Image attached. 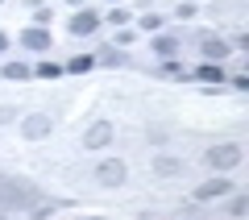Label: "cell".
I'll return each instance as SVG.
<instances>
[{"instance_id":"6da1fadb","label":"cell","mask_w":249,"mask_h":220,"mask_svg":"<svg viewBox=\"0 0 249 220\" xmlns=\"http://www.w3.org/2000/svg\"><path fill=\"white\" fill-rule=\"evenodd\" d=\"M204 162L212 170H237L241 162H245V146H241V141H220V146H212V150L204 154Z\"/></svg>"},{"instance_id":"7a4b0ae2","label":"cell","mask_w":249,"mask_h":220,"mask_svg":"<svg viewBox=\"0 0 249 220\" xmlns=\"http://www.w3.org/2000/svg\"><path fill=\"white\" fill-rule=\"evenodd\" d=\"M42 195L25 183H9V179H0V208H34Z\"/></svg>"},{"instance_id":"3957f363","label":"cell","mask_w":249,"mask_h":220,"mask_svg":"<svg viewBox=\"0 0 249 220\" xmlns=\"http://www.w3.org/2000/svg\"><path fill=\"white\" fill-rule=\"evenodd\" d=\"M50 129H54L50 112H25V116H21V137H25V141H42V137H50Z\"/></svg>"},{"instance_id":"277c9868","label":"cell","mask_w":249,"mask_h":220,"mask_svg":"<svg viewBox=\"0 0 249 220\" xmlns=\"http://www.w3.org/2000/svg\"><path fill=\"white\" fill-rule=\"evenodd\" d=\"M124 179H129V166H124L121 158H108V162H100V166H96V183L108 187V191H112V187H121Z\"/></svg>"},{"instance_id":"5b68a950","label":"cell","mask_w":249,"mask_h":220,"mask_svg":"<svg viewBox=\"0 0 249 220\" xmlns=\"http://www.w3.org/2000/svg\"><path fill=\"white\" fill-rule=\"evenodd\" d=\"M112 137H116L112 121H96L88 133H83V150H104V146H112Z\"/></svg>"},{"instance_id":"8992f818","label":"cell","mask_w":249,"mask_h":220,"mask_svg":"<svg viewBox=\"0 0 249 220\" xmlns=\"http://www.w3.org/2000/svg\"><path fill=\"white\" fill-rule=\"evenodd\" d=\"M100 25H104V13H96V9L71 13V34H75V37H88V34H96Z\"/></svg>"},{"instance_id":"52a82bcc","label":"cell","mask_w":249,"mask_h":220,"mask_svg":"<svg viewBox=\"0 0 249 220\" xmlns=\"http://www.w3.org/2000/svg\"><path fill=\"white\" fill-rule=\"evenodd\" d=\"M199 54H204V62H224L232 54V46L224 37H216V34H204L199 37Z\"/></svg>"},{"instance_id":"ba28073f","label":"cell","mask_w":249,"mask_h":220,"mask_svg":"<svg viewBox=\"0 0 249 220\" xmlns=\"http://www.w3.org/2000/svg\"><path fill=\"white\" fill-rule=\"evenodd\" d=\"M21 46H25V50H50V46H54V34H50V29L29 25L25 34H21Z\"/></svg>"},{"instance_id":"9c48e42d","label":"cell","mask_w":249,"mask_h":220,"mask_svg":"<svg viewBox=\"0 0 249 220\" xmlns=\"http://www.w3.org/2000/svg\"><path fill=\"white\" fill-rule=\"evenodd\" d=\"M229 191H232V179H208V183L196 187V200H220Z\"/></svg>"},{"instance_id":"30bf717a","label":"cell","mask_w":249,"mask_h":220,"mask_svg":"<svg viewBox=\"0 0 249 220\" xmlns=\"http://www.w3.org/2000/svg\"><path fill=\"white\" fill-rule=\"evenodd\" d=\"M196 79H204V83H224L229 75H224L220 62H199V67H196Z\"/></svg>"},{"instance_id":"8fae6325","label":"cell","mask_w":249,"mask_h":220,"mask_svg":"<svg viewBox=\"0 0 249 220\" xmlns=\"http://www.w3.org/2000/svg\"><path fill=\"white\" fill-rule=\"evenodd\" d=\"M150 46H154V54H158V58H175V54H178V37H170V34H158Z\"/></svg>"},{"instance_id":"7c38bea8","label":"cell","mask_w":249,"mask_h":220,"mask_svg":"<svg viewBox=\"0 0 249 220\" xmlns=\"http://www.w3.org/2000/svg\"><path fill=\"white\" fill-rule=\"evenodd\" d=\"M29 75H34V71H29L25 62H9V67H4V79H13V83H21V79H29Z\"/></svg>"},{"instance_id":"4fadbf2b","label":"cell","mask_w":249,"mask_h":220,"mask_svg":"<svg viewBox=\"0 0 249 220\" xmlns=\"http://www.w3.org/2000/svg\"><path fill=\"white\" fill-rule=\"evenodd\" d=\"M137 25H142L145 34H158V29H162V17H158V13H142V17H137Z\"/></svg>"},{"instance_id":"5bb4252c","label":"cell","mask_w":249,"mask_h":220,"mask_svg":"<svg viewBox=\"0 0 249 220\" xmlns=\"http://www.w3.org/2000/svg\"><path fill=\"white\" fill-rule=\"evenodd\" d=\"M91 62H96L91 54H75V58L67 62V71H75V75H83V71H91Z\"/></svg>"},{"instance_id":"9a60e30c","label":"cell","mask_w":249,"mask_h":220,"mask_svg":"<svg viewBox=\"0 0 249 220\" xmlns=\"http://www.w3.org/2000/svg\"><path fill=\"white\" fill-rule=\"evenodd\" d=\"M229 212H232V216H237V220H245V212H249V195H232Z\"/></svg>"},{"instance_id":"2e32d148","label":"cell","mask_w":249,"mask_h":220,"mask_svg":"<svg viewBox=\"0 0 249 220\" xmlns=\"http://www.w3.org/2000/svg\"><path fill=\"white\" fill-rule=\"evenodd\" d=\"M58 75H62L58 62H42V67H37V79H58Z\"/></svg>"},{"instance_id":"e0dca14e","label":"cell","mask_w":249,"mask_h":220,"mask_svg":"<svg viewBox=\"0 0 249 220\" xmlns=\"http://www.w3.org/2000/svg\"><path fill=\"white\" fill-rule=\"evenodd\" d=\"M104 21H108V25H124V21H129V13H124V9H112V13H104Z\"/></svg>"},{"instance_id":"ac0fdd59","label":"cell","mask_w":249,"mask_h":220,"mask_svg":"<svg viewBox=\"0 0 249 220\" xmlns=\"http://www.w3.org/2000/svg\"><path fill=\"white\" fill-rule=\"evenodd\" d=\"M154 170H158V175H175L178 162H175V158H158V166H154Z\"/></svg>"},{"instance_id":"d6986e66","label":"cell","mask_w":249,"mask_h":220,"mask_svg":"<svg viewBox=\"0 0 249 220\" xmlns=\"http://www.w3.org/2000/svg\"><path fill=\"white\" fill-rule=\"evenodd\" d=\"M229 79H232L237 92H249V75H245V71H237V75H229Z\"/></svg>"},{"instance_id":"ffe728a7","label":"cell","mask_w":249,"mask_h":220,"mask_svg":"<svg viewBox=\"0 0 249 220\" xmlns=\"http://www.w3.org/2000/svg\"><path fill=\"white\" fill-rule=\"evenodd\" d=\"M34 25H37V29H50V9H37V13H34Z\"/></svg>"},{"instance_id":"44dd1931","label":"cell","mask_w":249,"mask_h":220,"mask_svg":"<svg viewBox=\"0 0 249 220\" xmlns=\"http://www.w3.org/2000/svg\"><path fill=\"white\" fill-rule=\"evenodd\" d=\"M13 116H17V108H9V104L0 108V125H9V121H13Z\"/></svg>"},{"instance_id":"7402d4cb","label":"cell","mask_w":249,"mask_h":220,"mask_svg":"<svg viewBox=\"0 0 249 220\" xmlns=\"http://www.w3.org/2000/svg\"><path fill=\"white\" fill-rule=\"evenodd\" d=\"M4 50H9V34H0V54H4Z\"/></svg>"},{"instance_id":"603a6c76","label":"cell","mask_w":249,"mask_h":220,"mask_svg":"<svg viewBox=\"0 0 249 220\" xmlns=\"http://www.w3.org/2000/svg\"><path fill=\"white\" fill-rule=\"evenodd\" d=\"M67 4H75V9H79V4H83V9H88V0H67Z\"/></svg>"},{"instance_id":"cb8c5ba5","label":"cell","mask_w":249,"mask_h":220,"mask_svg":"<svg viewBox=\"0 0 249 220\" xmlns=\"http://www.w3.org/2000/svg\"><path fill=\"white\" fill-rule=\"evenodd\" d=\"M34 220H50V216H46V212H37V216H34Z\"/></svg>"},{"instance_id":"d4e9b609","label":"cell","mask_w":249,"mask_h":220,"mask_svg":"<svg viewBox=\"0 0 249 220\" xmlns=\"http://www.w3.org/2000/svg\"><path fill=\"white\" fill-rule=\"evenodd\" d=\"M0 220H9V216H4V212H0Z\"/></svg>"},{"instance_id":"484cf974","label":"cell","mask_w":249,"mask_h":220,"mask_svg":"<svg viewBox=\"0 0 249 220\" xmlns=\"http://www.w3.org/2000/svg\"><path fill=\"white\" fill-rule=\"evenodd\" d=\"M112 4H121V0H112Z\"/></svg>"}]
</instances>
